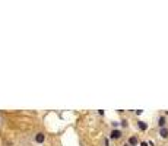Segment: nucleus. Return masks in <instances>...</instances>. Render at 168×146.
I'll use <instances>...</instances> for the list:
<instances>
[{"mask_svg": "<svg viewBox=\"0 0 168 146\" xmlns=\"http://www.w3.org/2000/svg\"><path fill=\"white\" fill-rule=\"evenodd\" d=\"M45 140H47V134H45L44 132H37V133H34V136H32V142L37 143V145H44Z\"/></svg>", "mask_w": 168, "mask_h": 146, "instance_id": "f257e3e1", "label": "nucleus"}, {"mask_svg": "<svg viewBox=\"0 0 168 146\" xmlns=\"http://www.w3.org/2000/svg\"><path fill=\"white\" fill-rule=\"evenodd\" d=\"M122 137H123V132L120 129H111L108 132V139H111V140H118Z\"/></svg>", "mask_w": 168, "mask_h": 146, "instance_id": "f03ea898", "label": "nucleus"}, {"mask_svg": "<svg viewBox=\"0 0 168 146\" xmlns=\"http://www.w3.org/2000/svg\"><path fill=\"white\" fill-rule=\"evenodd\" d=\"M156 127H158V129L167 127V117H165V115H158V117H156Z\"/></svg>", "mask_w": 168, "mask_h": 146, "instance_id": "7ed1b4c3", "label": "nucleus"}, {"mask_svg": "<svg viewBox=\"0 0 168 146\" xmlns=\"http://www.w3.org/2000/svg\"><path fill=\"white\" fill-rule=\"evenodd\" d=\"M158 136H159V139L167 140L168 139V126L167 127H162V129H158Z\"/></svg>", "mask_w": 168, "mask_h": 146, "instance_id": "20e7f679", "label": "nucleus"}, {"mask_svg": "<svg viewBox=\"0 0 168 146\" xmlns=\"http://www.w3.org/2000/svg\"><path fill=\"white\" fill-rule=\"evenodd\" d=\"M127 143H129V146H137L139 145V139H137V136H130L129 137V140H127Z\"/></svg>", "mask_w": 168, "mask_h": 146, "instance_id": "39448f33", "label": "nucleus"}, {"mask_svg": "<svg viewBox=\"0 0 168 146\" xmlns=\"http://www.w3.org/2000/svg\"><path fill=\"white\" fill-rule=\"evenodd\" d=\"M137 127H139V130H142V132H145V130L148 129V124L145 123V121H142V120H139V121H137Z\"/></svg>", "mask_w": 168, "mask_h": 146, "instance_id": "423d86ee", "label": "nucleus"}, {"mask_svg": "<svg viewBox=\"0 0 168 146\" xmlns=\"http://www.w3.org/2000/svg\"><path fill=\"white\" fill-rule=\"evenodd\" d=\"M118 126H120L118 121H111V129H118Z\"/></svg>", "mask_w": 168, "mask_h": 146, "instance_id": "0eeeda50", "label": "nucleus"}, {"mask_svg": "<svg viewBox=\"0 0 168 146\" xmlns=\"http://www.w3.org/2000/svg\"><path fill=\"white\" fill-rule=\"evenodd\" d=\"M120 126H122V127H127V126H129L127 120H122V123H120Z\"/></svg>", "mask_w": 168, "mask_h": 146, "instance_id": "6e6552de", "label": "nucleus"}, {"mask_svg": "<svg viewBox=\"0 0 168 146\" xmlns=\"http://www.w3.org/2000/svg\"><path fill=\"white\" fill-rule=\"evenodd\" d=\"M142 113H143V111H142V110H136V111H135V114H136V115H140V114H142Z\"/></svg>", "mask_w": 168, "mask_h": 146, "instance_id": "1a4fd4ad", "label": "nucleus"}, {"mask_svg": "<svg viewBox=\"0 0 168 146\" xmlns=\"http://www.w3.org/2000/svg\"><path fill=\"white\" fill-rule=\"evenodd\" d=\"M104 114H105L104 110H98V115H102V117H104Z\"/></svg>", "mask_w": 168, "mask_h": 146, "instance_id": "9d476101", "label": "nucleus"}, {"mask_svg": "<svg viewBox=\"0 0 168 146\" xmlns=\"http://www.w3.org/2000/svg\"><path fill=\"white\" fill-rule=\"evenodd\" d=\"M104 146H108V139L105 137V140H104Z\"/></svg>", "mask_w": 168, "mask_h": 146, "instance_id": "9b49d317", "label": "nucleus"}, {"mask_svg": "<svg viewBox=\"0 0 168 146\" xmlns=\"http://www.w3.org/2000/svg\"><path fill=\"white\" fill-rule=\"evenodd\" d=\"M140 145H142V146H148V143H146V142H142Z\"/></svg>", "mask_w": 168, "mask_h": 146, "instance_id": "f8f14e48", "label": "nucleus"}, {"mask_svg": "<svg viewBox=\"0 0 168 146\" xmlns=\"http://www.w3.org/2000/svg\"><path fill=\"white\" fill-rule=\"evenodd\" d=\"M123 146H129V143H126V145H123Z\"/></svg>", "mask_w": 168, "mask_h": 146, "instance_id": "ddd939ff", "label": "nucleus"}, {"mask_svg": "<svg viewBox=\"0 0 168 146\" xmlns=\"http://www.w3.org/2000/svg\"><path fill=\"white\" fill-rule=\"evenodd\" d=\"M0 121H2V114H0Z\"/></svg>", "mask_w": 168, "mask_h": 146, "instance_id": "4468645a", "label": "nucleus"}]
</instances>
